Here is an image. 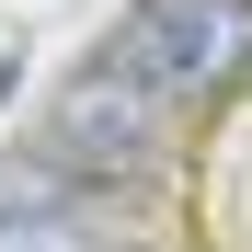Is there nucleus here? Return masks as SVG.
I'll use <instances>...</instances> for the list:
<instances>
[{
    "instance_id": "4",
    "label": "nucleus",
    "mask_w": 252,
    "mask_h": 252,
    "mask_svg": "<svg viewBox=\"0 0 252 252\" xmlns=\"http://www.w3.org/2000/svg\"><path fill=\"white\" fill-rule=\"evenodd\" d=\"M12 80H23V58H12V46H0V103H12Z\"/></svg>"
},
{
    "instance_id": "3",
    "label": "nucleus",
    "mask_w": 252,
    "mask_h": 252,
    "mask_svg": "<svg viewBox=\"0 0 252 252\" xmlns=\"http://www.w3.org/2000/svg\"><path fill=\"white\" fill-rule=\"evenodd\" d=\"M69 195H80V172H69V160H46V149H12V160H0V229L58 218Z\"/></svg>"
},
{
    "instance_id": "2",
    "label": "nucleus",
    "mask_w": 252,
    "mask_h": 252,
    "mask_svg": "<svg viewBox=\"0 0 252 252\" xmlns=\"http://www.w3.org/2000/svg\"><path fill=\"white\" fill-rule=\"evenodd\" d=\"M160 138H172V103H160L149 80H126L115 58H92V69L58 92V115H46V138H34V149H46V160H69V172H80V195H92V184L149 172V160H160Z\"/></svg>"
},
{
    "instance_id": "1",
    "label": "nucleus",
    "mask_w": 252,
    "mask_h": 252,
    "mask_svg": "<svg viewBox=\"0 0 252 252\" xmlns=\"http://www.w3.org/2000/svg\"><path fill=\"white\" fill-rule=\"evenodd\" d=\"M126 80H149L160 103H218L252 80V0H126L115 46H103Z\"/></svg>"
}]
</instances>
